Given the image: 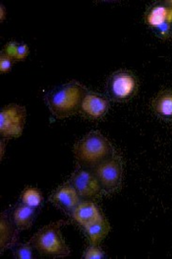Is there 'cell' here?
Listing matches in <instances>:
<instances>
[{
	"label": "cell",
	"mask_w": 172,
	"mask_h": 259,
	"mask_svg": "<svg viewBox=\"0 0 172 259\" xmlns=\"http://www.w3.org/2000/svg\"><path fill=\"white\" fill-rule=\"evenodd\" d=\"M74 154L81 167L93 169L115 153L106 137L99 132H91L77 143Z\"/></svg>",
	"instance_id": "cell-1"
},
{
	"label": "cell",
	"mask_w": 172,
	"mask_h": 259,
	"mask_svg": "<svg viewBox=\"0 0 172 259\" xmlns=\"http://www.w3.org/2000/svg\"><path fill=\"white\" fill-rule=\"evenodd\" d=\"M86 94L85 88L80 84H66L47 97L49 110L58 118L70 116L81 109Z\"/></svg>",
	"instance_id": "cell-2"
},
{
	"label": "cell",
	"mask_w": 172,
	"mask_h": 259,
	"mask_svg": "<svg viewBox=\"0 0 172 259\" xmlns=\"http://www.w3.org/2000/svg\"><path fill=\"white\" fill-rule=\"evenodd\" d=\"M66 221L49 224L39 230L31 240L32 245L41 254L51 257H66L70 254V249L62 238L60 229Z\"/></svg>",
	"instance_id": "cell-3"
},
{
	"label": "cell",
	"mask_w": 172,
	"mask_h": 259,
	"mask_svg": "<svg viewBox=\"0 0 172 259\" xmlns=\"http://www.w3.org/2000/svg\"><path fill=\"white\" fill-rule=\"evenodd\" d=\"M93 171L101 185L102 191L114 192L121 186L123 167L122 160L117 154L93 168Z\"/></svg>",
	"instance_id": "cell-4"
},
{
	"label": "cell",
	"mask_w": 172,
	"mask_h": 259,
	"mask_svg": "<svg viewBox=\"0 0 172 259\" xmlns=\"http://www.w3.org/2000/svg\"><path fill=\"white\" fill-rule=\"evenodd\" d=\"M26 110L18 105L4 107L0 111V134L4 138H18L22 135Z\"/></svg>",
	"instance_id": "cell-5"
},
{
	"label": "cell",
	"mask_w": 172,
	"mask_h": 259,
	"mask_svg": "<svg viewBox=\"0 0 172 259\" xmlns=\"http://www.w3.org/2000/svg\"><path fill=\"white\" fill-rule=\"evenodd\" d=\"M76 189L81 200L92 201L98 197L102 191L101 185L93 170L90 168H80L76 170L70 181Z\"/></svg>",
	"instance_id": "cell-6"
},
{
	"label": "cell",
	"mask_w": 172,
	"mask_h": 259,
	"mask_svg": "<svg viewBox=\"0 0 172 259\" xmlns=\"http://www.w3.org/2000/svg\"><path fill=\"white\" fill-rule=\"evenodd\" d=\"M146 22L155 29L162 37L170 35L172 26V9L167 5H156L148 12Z\"/></svg>",
	"instance_id": "cell-7"
},
{
	"label": "cell",
	"mask_w": 172,
	"mask_h": 259,
	"mask_svg": "<svg viewBox=\"0 0 172 259\" xmlns=\"http://www.w3.org/2000/svg\"><path fill=\"white\" fill-rule=\"evenodd\" d=\"M109 90L112 97L116 100H128L134 95L137 90L136 78L128 72H118L110 79Z\"/></svg>",
	"instance_id": "cell-8"
},
{
	"label": "cell",
	"mask_w": 172,
	"mask_h": 259,
	"mask_svg": "<svg viewBox=\"0 0 172 259\" xmlns=\"http://www.w3.org/2000/svg\"><path fill=\"white\" fill-rule=\"evenodd\" d=\"M50 201L63 210L72 212L81 202L76 189L71 184L61 185L50 196Z\"/></svg>",
	"instance_id": "cell-9"
},
{
	"label": "cell",
	"mask_w": 172,
	"mask_h": 259,
	"mask_svg": "<svg viewBox=\"0 0 172 259\" xmlns=\"http://www.w3.org/2000/svg\"><path fill=\"white\" fill-rule=\"evenodd\" d=\"M108 108L109 103L106 99L89 93L84 97L80 111L92 119H97L106 113Z\"/></svg>",
	"instance_id": "cell-10"
},
{
	"label": "cell",
	"mask_w": 172,
	"mask_h": 259,
	"mask_svg": "<svg viewBox=\"0 0 172 259\" xmlns=\"http://www.w3.org/2000/svg\"><path fill=\"white\" fill-rule=\"evenodd\" d=\"M71 215L73 220L83 228L103 217L97 206L92 201H81L71 212Z\"/></svg>",
	"instance_id": "cell-11"
},
{
	"label": "cell",
	"mask_w": 172,
	"mask_h": 259,
	"mask_svg": "<svg viewBox=\"0 0 172 259\" xmlns=\"http://www.w3.org/2000/svg\"><path fill=\"white\" fill-rule=\"evenodd\" d=\"M18 239L17 230L9 221L5 214L1 215L0 218V249L3 252L5 249L10 248L15 244Z\"/></svg>",
	"instance_id": "cell-12"
},
{
	"label": "cell",
	"mask_w": 172,
	"mask_h": 259,
	"mask_svg": "<svg viewBox=\"0 0 172 259\" xmlns=\"http://www.w3.org/2000/svg\"><path fill=\"white\" fill-rule=\"evenodd\" d=\"M83 229L88 240L90 241V243L97 245L108 235L110 231V226H109V223L102 217L101 219L97 220L96 222L84 227Z\"/></svg>",
	"instance_id": "cell-13"
},
{
	"label": "cell",
	"mask_w": 172,
	"mask_h": 259,
	"mask_svg": "<svg viewBox=\"0 0 172 259\" xmlns=\"http://www.w3.org/2000/svg\"><path fill=\"white\" fill-rule=\"evenodd\" d=\"M35 209L27 205H20L13 212V222L18 230H27L32 226Z\"/></svg>",
	"instance_id": "cell-14"
},
{
	"label": "cell",
	"mask_w": 172,
	"mask_h": 259,
	"mask_svg": "<svg viewBox=\"0 0 172 259\" xmlns=\"http://www.w3.org/2000/svg\"><path fill=\"white\" fill-rule=\"evenodd\" d=\"M153 108L158 115L165 118L172 117V93H162L157 96L153 101Z\"/></svg>",
	"instance_id": "cell-15"
},
{
	"label": "cell",
	"mask_w": 172,
	"mask_h": 259,
	"mask_svg": "<svg viewBox=\"0 0 172 259\" xmlns=\"http://www.w3.org/2000/svg\"><path fill=\"white\" fill-rule=\"evenodd\" d=\"M21 200L24 205H27L31 208H38L42 202V196L40 191L34 187H27L21 195Z\"/></svg>",
	"instance_id": "cell-16"
},
{
	"label": "cell",
	"mask_w": 172,
	"mask_h": 259,
	"mask_svg": "<svg viewBox=\"0 0 172 259\" xmlns=\"http://www.w3.org/2000/svg\"><path fill=\"white\" fill-rule=\"evenodd\" d=\"M103 256V251L96 244H91L84 253V258L86 259H101Z\"/></svg>",
	"instance_id": "cell-17"
},
{
	"label": "cell",
	"mask_w": 172,
	"mask_h": 259,
	"mask_svg": "<svg viewBox=\"0 0 172 259\" xmlns=\"http://www.w3.org/2000/svg\"><path fill=\"white\" fill-rule=\"evenodd\" d=\"M15 257L18 259H32L33 258V250L32 246L29 244H24L21 245L16 252H15Z\"/></svg>",
	"instance_id": "cell-18"
},
{
	"label": "cell",
	"mask_w": 172,
	"mask_h": 259,
	"mask_svg": "<svg viewBox=\"0 0 172 259\" xmlns=\"http://www.w3.org/2000/svg\"><path fill=\"white\" fill-rule=\"evenodd\" d=\"M12 62H13V59L11 57H9L4 53H2L0 56V71H1V73L9 72L12 67Z\"/></svg>",
	"instance_id": "cell-19"
},
{
	"label": "cell",
	"mask_w": 172,
	"mask_h": 259,
	"mask_svg": "<svg viewBox=\"0 0 172 259\" xmlns=\"http://www.w3.org/2000/svg\"><path fill=\"white\" fill-rule=\"evenodd\" d=\"M18 47H19V45H17L16 42H9V44L6 45L3 53L5 55H7L9 57H11L13 60H16Z\"/></svg>",
	"instance_id": "cell-20"
},
{
	"label": "cell",
	"mask_w": 172,
	"mask_h": 259,
	"mask_svg": "<svg viewBox=\"0 0 172 259\" xmlns=\"http://www.w3.org/2000/svg\"><path fill=\"white\" fill-rule=\"evenodd\" d=\"M29 55V48L27 45H19L16 60H24Z\"/></svg>",
	"instance_id": "cell-21"
},
{
	"label": "cell",
	"mask_w": 172,
	"mask_h": 259,
	"mask_svg": "<svg viewBox=\"0 0 172 259\" xmlns=\"http://www.w3.org/2000/svg\"><path fill=\"white\" fill-rule=\"evenodd\" d=\"M5 14H6V11H5V8L3 5H1V8H0V19H1V22L4 21L5 19Z\"/></svg>",
	"instance_id": "cell-22"
},
{
	"label": "cell",
	"mask_w": 172,
	"mask_h": 259,
	"mask_svg": "<svg viewBox=\"0 0 172 259\" xmlns=\"http://www.w3.org/2000/svg\"><path fill=\"white\" fill-rule=\"evenodd\" d=\"M3 155H4V143L2 141L1 142V158H3Z\"/></svg>",
	"instance_id": "cell-23"
},
{
	"label": "cell",
	"mask_w": 172,
	"mask_h": 259,
	"mask_svg": "<svg viewBox=\"0 0 172 259\" xmlns=\"http://www.w3.org/2000/svg\"><path fill=\"white\" fill-rule=\"evenodd\" d=\"M166 5L168 6V7H170L172 9V0H169V1H166Z\"/></svg>",
	"instance_id": "cell-24"
}]
</instances>
